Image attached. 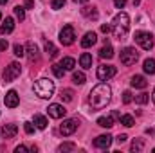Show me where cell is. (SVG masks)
Here are the masks:
<instances>
[{
  "label": "cell",
  "instance_id": "cell-1",
  "mask_svg": "<svg viewBox=\"0 0 155 153\" xmlns=\"http://www.w3.org/2000/svg\"><path fill=\"white\" fill-rule=\"evenodd\" d=\"M112 99V88L107 83H97L88 96V105L92 110H103Z\"/></svg>",
  "mask_w": 155,
  "mask_h": 153
},
{
  "label": "cell",
  "instance_id": "cell-2",
  "mask_svg": "<svg viewBox=\"0 0 155 153\" xmlns=\"http://www.w3.org/2000/svg\"><path fill=\"white\" fill-rule=\"evenodd\" d=\"M128 29H130V16L121 11L119 15H116L114 22H112V33H114V36L117 40H123L126 36Z\"/></svg>",
  "mask_w": 155,
  "mask_h": 153
},
{
  "label": "cell",
  "instance_id": "cell-3",
  "mask_svg": "<svg viewBox=\"0 0 155 153\" xmlns=\"http://www.w3.org/2000/svg\"><path fill=\"white\" fill-rule=\"evenodd\" d=\"M54 81H51V79H47V77H41L38 79L36 83H35V86H33V90H35V94L41 97V99H49V97H52V94H54Z\"/></svg>",
  "mask_w": 155,
  "mask_h": 153
},
{
  "label": "cell",
  "instance_id": "cell-4",
  "mask_svg": "<svg viewBox=\"0 0 155 153\" xmlns=\"http://www.w3.org/2000/svg\"><path fill=\"white\" fill-rule=\"evenodd\" d=\"M20 72H22V67H20V63H16V61H13V63H9L7 67H5V70H4V83H11V81H15L16 77L20 76Z\"/></svg>",
  "mask_w": 155,
  "mask_h": 153
},
{
  "label": "cell",
  "instance_id": "cell-5",
  "mask_svg": "<svg viewBox=\"0 0 155 153\" xmlns=\"http://www.w3.org/2000/svg\"><path fill=\"white\" fill-rule=\"evenodd\" d=\"M139 60V52L134 49V47H126L121 50V63L130 67V65H135V61Z\"/></svg>",
  "mask_w": 155,
  "mask_h": 153
},
{
  "label": "cell",
  "instance_id": "cell-6",
  "mask_svg": "<svg viewBox=\"0 0 155 153\" xmlns=\"http://www.w3.org/2000/svg\"><path fill=\"white\" fill-rule=\"evenodd\" d=\"M134 38H135V41L141 45V49H144V50H150V49L153 47V36H152L150 33H146V31H137V33L134 34Z\"/></svg>",
  "mask_w": 155,
  "mask_h": 153
},
{
  "label": "cell",
  "instance_id": "cell-7",
  "mask_svg": "<svg viewBox=\"0 0 155 153\" xmlns=\"http://www.w3.org/2000/svg\"><path fill=\"white\" fill-rule=\"evenodd\" d=\"M74 38H76L74 27H72V25H65V27L61 29V33H60V41H61V45H65V47L72 45V43H74Z\"/></svg>",
  "mask_w": 155,
  "mask_h": 153
},
{
  "label": "cell",
  "instance_id": "cell-8",
  "mask_svg": "<svg viewBox=\"0 0 155 153\" xmlns=\"http://www.w3.org/2000/svg\"><path fill=\"white\" fill-rule=\"evenodd\" d=\"M78 119H67V121H63V124L60 126V132H61V135H65V137H69V135H72L74 132L78 130Z\"/></svg>",
  "mask_w": 155,
  "mask_h": 153
},
{
  "label": "cell",
  "instance_id": "cell-9",
  "mask_svg": "<svg viewBox=\"0 0 155 153\" xmlns=\"http://www.w3.org/2000/svg\"><path fill=\"white\" fill-rule=\"evenodd\" d=\"M116 76V67H112V65H101V67H97V79H101V81H107V79H110V77Z\"/></svg>",
  "mask_w": 155,
  "mask_h": 153
},
{
  "label": "cell",
  "instance_id": "cell-10",
  "mask_svg": "<svg viewBox=\"0 0 155 153\" xmlns=\"http://www.w3.org/2000/svg\"><path fill=\"white\" fill-rule=\"evenodd\" d=\"M47 114H49V117H52V119H61L63 115L67 114V110L63 108V105L52 103V105H49V108H47Z\"/></svg>",
  "mask_w": 155,
  "mask_h": 153
},
{
  "label": "cell",
  "instance_id": "cell-11",
  "mask_svg": "<svg viewBox=\"0 0 155 153\" xmlns=\"http://www.w3.org/2000/svg\"><path fill=\"white\" fill-rule=\"evenodd\" d=\"M110 144H112V135H108V133L99 135V137H96V141H94V146L99 148V150H107Z\"/></svg>",
  "mask_w": 155,
  "mask_h": 153
},
{
  "label": "cell",
  "instance_id": "cell-12",
  "mask_svg": "<svg viewBox=\"0 0 155 153\" xmlns=\"http://www.w3.org/2000/svg\"><path fill=\"white\" fill-rule=\"evenodd\" d=\"M18 103H20V97H18L16 90H9V92L5 94V106H9V108H16Z\"/></svg>",
  "mask_w": 155,
  "mask_h": 153
},
{
  "label": "cell",
  "instance_id": "cell-13",
  "mask_svg": "<svg viewBox=\"0 0 155 153\" xmlns=\"http://www.w3.org/2000/svg\"><path fill=\"white\" fill-rule=\"evenodd\" d=\"M25 50H27V56H29V60H31V61H36V60L40 58L38 45H36L35 41H27V45H25Z\"/></svg>",
  "mask_w": 155,
  "mask_h": 153
},
{
  "label": "cell",
  "instance_id": "cell-14",
  "mask_svg": "<svg viewBox=\"0 0 155 153\" xmlns=\"http://www.w3.org/2000/svg\"><path fill=\"white\" fill-rule=\"evenodd\" d=\"M96 41H97V34H96L94 31H88V33L83 36V40H81V47H83V49H88V47H92Z\"/></svg>",
  "mask_w": 155,
  "mask_h": 153
},
{
  "label": "cell",
  "instance_id": "cell-15",
  "mask_svg": "<svg viewBox=\"0 0 155 153\" xmlns=\"http://www.w3.org/2000/svg\"><path fill=\"white\" fill-rule=\"evenodd\" d=\"M16 133H18V126L16 124H4L2 126V135L5 139H13Z\"/></svg>",
  "mask_w": 155,
  "mask_h": 153
},
{
  "label": "cell",
  "instance_id": "cell-16",
  "mask_svg": "<svg viewBox=\"0 0 155 153\" xmlns=\"http://www.w3.org/2000/svg\"><path fill=\"white\" fill-rule=\"evenodd\" d=\"M13 29H15V20H13L11 16H7V18L4 20L2 27H0V33H2V34H9V33H13Z\"/></svg>",
  "mask_w": 155,
  "mask_h": 153
},
{
  "label": "cell",
  "instance_id": "cell-17",
  "mask_svg": "<svg viewBox=\"0 0 155 153\" xmlns=\"http://www.w3.org/2000/svg\"><path fill=\"white\" fill-rule=\"evenodd\" d=\"M114 121H116V115L110 114V115H107V117H99L97 119V124L101 128H112L114 126Z\"/></svg>",
  "mask_w": 155,
  "mask_h": 153
},
{
  "label": "cell",
  "instance_id": "cell-18",
  "mask_svg": "<svg viewBox=\"0 0 155 153\" xmlns=\"http://www.w3.org/2000/svg\"><path fill=\"white\" fill-rule=\"evenodd\" d=\"M99 56H101L103 60H112V58H114V49H112V45H110V43H105V47L99 50Z\"/></svg>",
  "mask_w": 155,
  "mask_h": 153
},
{
  "label": "cell",
  "instance_id": "cell-19",
  "mask_svg": "<svg viewBox=\"0 0 155 153\" xmlns=\"http://www.w3.org/2000/svg\"><path fill=\"white\" fill-rule=\"evenodd\" d=\"M130 83H132V86H134V88H141V90H143V88H146V85H148V81L144 79V76H134Z\"/></svg>",
  "mask_w": 155,
  "mask_h": 153
},
{
  "label": "cell",
  "instance_id": "cell-20",
  "mask_svg": "<svg viewBox=\"0 0 155 153\" xmlns=\"http://www.w3.org/2000/svg\"><path fill=\"white\" fill-rule=\"evenodd\" d=\"M79 65H81L83 69H90V67H92V56H90L88 52H83V54L79 56Z\"/></svg>",
  "mask_w": 155,
  "mask_h": 153
},
{
  "label": "cell",
  "instance_id": "cell-21",
  "mask_svg": "<svg viewBox=\"0 0 155 153\" xmlns=\"http://www.w3.org/2000/svg\"><path fill=\"white\" fill-rule=\"evenodd\" d=\"M143 69H144V72H146V74L153 76V74H155V60H152V58L144 60V63H143Z\"/></svg>",
  "mask_w": 155,
  "mask_h": 153
},
{
  "label": "cell",
  "instance_id": "cell-22",
  "mask_svg": "<svg viewBox=\"0 0 155 153\" xmlns=\"http://www.w3.org/2000/svg\"><path fill=\"white\" fill-rule=\"evenodd\" d=\"M33 122H35V126H36L38 130H45V128H47V124H49V122H47V119H45L43 115H40V114L35 115Z\"/></svg>",
  "mask_w": 155,
  "mask_h": 153
},
{
  "label": "cell",
  "instance_id": "cell-23",
  "mask_svg": "<svg viewBox=\"0 0 155 153\" xmlns=\"http://www.w3.org/2000/svg\"><path fill=\"white\" fill-rule=\"evenodd\" d=\"M61 67H63L65 70H74L76 60H74V58H63V60H61Z\"/></svg>",
  "mask_w": 155,
  "mask_h": 153
},
{
  "label": "cell",
  "instance_id": "cell-24",
  "mask_svg": "<svg viewBox=\"0 0 155 153\" xmlns=\"http://www.w3.org/2000/svg\"><path fill=\"white\" fill-rule=\"evenodd\" d=\"M81 15L83 16H87V18H97V11H96V7H83L81 9Z\"/></svg>",
  "mask_w": 155,
  "mask_h": 153
},
{
  "label": "cell",
  "instance_id": "cell-25",
  "mask_svg": "<svg viewBox=\"0 0 155 153\" xmlns=\"http://www.w3.org/2000/svg\"><path fill=\"white\" fill-rule=\"evenodd\" d=\"M45 50H47L49 58H56V56H58V49H56L51 41H45Z\"/></svg>",
  "mask_w": 155,
  "mask_h": 153
},
{
  "label": "cell",
  "instance_id": "cell-26",
  "mask_svg": "<svg viewBox=\"0 0 155 153\" xmlns=\"http://www.w3.org/2000/svg\"><path fill=\"white\" fill-rule=\"evenodd\" d=\"M61 99H63L65 103H71V101L74 99V92H72L71 88H63V90H61Z\"/></svg>",
  "mask_w": 155,
  "mask_h": 153
},
{
  "label": "cell",
  "instance_id": "cell-27",
  "mask_svg": "<svg viewBox=\"0 0 155 153\" xmlns=\"http://www.w3.org/2000/svg\"><path fill=\"white\" fill-rule=\"evenodd\" d=\"M119 121H121V124H123V126H126V128H130V126H134V124H135V121H134V117H132V115H121V117H119Z\"/></svg>",
  "mask_w": 155,
  "mask_h": 153
},
{
  "label": "cell",
  "instance_id": "cell-28",
  "mask_svg": "<svg viewBox=\"0 0 155 153\" xmlns=\"http://www.w3.org/2000/svg\"><path fill=\"white\" fill-rule=\"evenodd\" d=\"M52 72H54V76H56V77H63V76H65V69L61 67V63L52 65Z\"/></svg>",
  "mask_w": 155,
  "mask_h": 153
},
{
  "label": "cell",
  "instance_id": "cell-29",
  "mask_svg": "<svg viewBox=\"0 0 155 153\" xmlns=\"http://www.w3.org/2000/svg\"><path fill=\"white\" fill-rule=\"evenodd\" d=\"M143 148H144V141L143 139H137V141H134L132 142V151H143Z\"/></svg>",
  "mask_w": 155,
  "mask_h": 153
},
{
  "label": "cell",
  "instance_id": "cell-30",
  "mask_svg": "<svg viewBox=\"0 0 155 153\" xmlns=\"http://www.w3.org/2000/svg\"><path fill=\"white\" fill-rule=\"evenodd\" d=\"M85 79H87V77H85L83 72H74V74H72V81H74L76 85H83V83H85Z\"/></svg>",
  "mask_w": 155,
  "mask_h": 153
},
{
  "label": "cell",
  "instance_id": "cell-31",
  "mask_svg": "<svg viewBox=\"0 0 155 153\" xmlns=\"http://www.w3.org/2000/svg\"><path fill=\"white\" fill-rule=\"evenodd\" d=\"M148 99H150V97H148V94H144V92L139 94V96H135V103H137V105H146Z\"/></svg>",
  "mask_w": 155,
  "mask_h": 153
},
{
  "label": "cell",
  "instance_id": "cell-32",
  "mask_svg": "<svg viewBox=\"0 0 155 153\" xmlns=\"http://www.w3.org/2000/svg\"><path fill=\"white\" fill-rule=\"evenodd\" d=\"M15 15H16L18 20H24V18H25V9H24L22 5H16V7H15Z\"/></svg>",
  "mask_w": 155,
  "mask_h": 153
},
{
  "label": "cell",
  "instance_id": "cell-33",
  "mask_svg": "<svg viewBox=\"0 0 155 153\" xmlns=\"http://www.w3.org/2000/svg\"><path fill=\"white\" fill-rule=\"evenodd\" d=\"M13 50H15V56H18V58H22V56H25V49L20 45V43H16L15 47H13Z\"/></svg>",
  "mask_w": 155,
  "mask_h": 153
},
{
  "label": "cell",
  "instance_id": "cell-34",
  "mask_svg": "<svg viewBox=\"0 0 155 153\" xmlns=\"http://www.w3.org/2000/svg\"><path fill=\"white\" fill-rule=\"evenodd\" d=\"M132 101H134V96H132V92H130V90L123 92V103H124V105H130Z\"/></svg>",
  "mask_w": 155,
  "mask_h": 153
},
{
  "label": "cell",
  "instance_id": "cell-35",
  "mask_svg": "<svg viewBox=\"0 0 155 153\" xmlns=\"http://www.w3.org/2000/svg\"><path fill=\"white\" fill-rule=\"evenodd\" d=\"M74 150H76V144H72V142H65L60 146V151H74Z\"/></svg>",
  "mask_w": 155,
  "mask_h": 153
},
{
  "label": "cell",
  "instance_id": "cell-36",
  "mask_svg": "<svg viewBox=\"0 0 155 153\" xmlns=\"http://www.w3.org/2000/svg\"><path fill=\"white\" fill-rule=\"evenodd\" d=\"M24 130H25V133H29V135H31V133L35 132V124L27 121V122H24Z\"/></svg>",
  "mask_w": 155,
  "mask_h": 153
},
{
  "label": "cell",
  "instance_id": "cell-37",
  "mask_svg": "<svg viewBox=\"0 0 155 153\" xmlns=\"http://www.w3.org/2000/svg\"><path fill=\"white\" fill-rule=\"evenodd\" d=\"M67 0H52V9H61Z\"/></svg>",
  "mask_w": 155,
  "mask_h": 153
},
{
  "label": "cell",
  "instance_id": "cell-38",
  "mask_svg": "<svg viewBox=\"0 0 155 153\" xmlns=\"http://www.w3.org/2000/svg\"><path fill=\"white\" fill-rule=\"evenodd\" d=\"M114 5H116L117 9H123L126 5V0H114Z\"/></svg>",
  "mask_w": 155,
  "mask_h": 153
},
{
  "label": "cell",
  "instance_id": "cell-39",
  "mask_svg": "<svg viewBox=\"0 0 155 153\" xmlns=\"http://www.w3.org/2000/svg\"><path fill=\"white\" fill-rule=\"evenodd\" d=\"M7 47H9V43H7V40L0 38V50H5Z\"/></svg>",
  "mask_w": 155,
  "mask_h": 153
},
{
  "label": "cell",
  "instance_id": "cell-40",
  "mask_svg": "<svg viewBox=\"0 0 155 153\" xmlns=\"http://www.w3.org/2000/svg\"><path fill=\"white\" fill-rule=\"evenodd\" d=\"M101 31L107 34V33H110L112 31V25H108V24H105V25H101Z\"/></svg>",
  "mask_w": 155,
  "mask_h": 153
},
{
  "label": "cell",
  "instance_id": "cell-41",
  "mask_svg": "<svg viewBox=\"0 0 155 153\" xmlns=\"http://www.w3.org/2000/svg\"><path fill=\"white\" fill-rule=\"evenodd\" d=\"M126 139H128V137H126L124 133H121V135L117 137V142H119V144H123V142H126Z\"/></svg>",
  "mask_w": 155,
  "mask_h": 153
},
{
  "label": "cell",
  "instance_id": "cell-42",
  "mask_svg": "<svg viewBox=\"0 0 155 153\" xmlns=\"http://www.w3.org/2000/svg\"><path fill=\"white\" fill-rule=\"evenodd\" d=\"M15 151H16V153H25V151H27V148H25V146H16V150H15Z\"/></svg>",
  "mask_w": 155,
  "mask_h": 153
},
{
  "label": "cell",
  "instance_id": "cell-43",
  "mask_svg": "<svg viewBox=\"0 0 155 153\" xmlns=\"http://www.w3.org/2000/svg\"><path fill=\"white\" fill-rule=\"evenodd\" d=\"M33 5H35V2H33V0H25V7H27V9H31Z\"/></svg>",
  "mask_w": 155,
  "mask_h": 153
},
{
  "label": "cell",
  "instance_id": "cell-44",
  "mask_svg": "<svg viewBox=\"0 0 155 153\" xmlns=\"http://www.w3.org/2000/svg\"><path fill=\"white\" fill-rule=\"evenodd\" d=\"M2 4H7V0H0V5H2Z\"/></svg>",
  "mask_w": 155,
  "mask_h": 153
},
{
  "label": "cell",
  "instance_id": "cell-45",
  "mask_svg": "<svg viewBox=\"0 0 155 153\" xmlns=\"http://www.w3.org/2000/svg\"><path fill=\"white\" fill-rule=\"evenodd\" d=\"M76 2H81V4H85V2H88V0H76Z\"/></svg>",
  "mask_w": 155,
  "mask_h": 153
},
{
  "label": "cell",
  "instance_id": "cell-46",
  "mask_svg": "<svg viewBox=\"0 0 155 153\" xmlns=\"http://www.w3.org/2000/svg\"><path fill=\"white\" fill-rule=\"evenodd\" d=\"M152 99H153V103H155V88H153V96H152Z\"/></svg>",
  "mask_w": 155,
  "mask_h": 153
},
{
  "label": "cell",
  "instance_id": "cell-47",
  "mask_svg": "<svg viewBox=\"0 0 155 153\" xmlns=\"http://www.w3.org/2000/svg\"><path fill=\"white\" fill-rule=\"evenodd\" d=\"M0 20H2V13H0Z\"/></svg>",
  "mask_w": 155,
  "mask_h": 153
},
{
  "label": "cell",
  "instance_id": "cell-48",
  "mask_svg": "<svg viewBox=\"0 0 155 153\" xmlns=\"http://www.w3.org/2000/svg\"><path fill=\"white\" fill-rule=\"evenodd\" d=\"M153 151H155V148H153Z\"/></svg>",
  "mask_w": 155,
  "mask_h": 153
}]
</instances>
